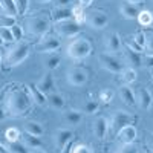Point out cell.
I'll return each instance as SVG.
<instances>
[{
  "label": "cell",
  "mask_w": 153,
  "mask_h": 153,
  "mask_svg": "<svg viewBox=\"0 0 153 153\" xmlns=\"http://www.w3.org/2000/svg\"><path fill=\"white\" fill-rule=\"evenodd\" d=\"M31 104H32V98L25 89L11 91L6 98V109L12 117H22L26 112H29Z\"/></svg>",
  "instance_id": "obj_1"
},
{
  "label": "cell",
  "mask_w": 153,
  "mask_h": 153,
  "mask_svg": "<svg viewBox=\"0 0 153 153\" xmlns=\"http://www.w3.org/2000/svg\"><path fill=\"white\" fill-rule=\"evenodd\" d=\"M91 52H92V45L84 37H74L66 48L68 57L72 60H76V61H81V60L87 58L91 55Z\"/></svg>",
  "instance_id": "obj_2"
},
{
  "label": "cell",
  "mask_w": 153,
  "mask_h": 153,
  "mask_svg": "<svg viewBox=\"0 0 153 153\" xmlns=\"http://www.w3.org/2000/svg\"><path fill=\"white\" fill-rule=\"evenodd\" d=\"M29 57V45L25 42H16L12 48L6 52V65L9 68H16Z\"/></svg>",
  "instance_id": "obj_3"
},
{
  "label": "cell",
  "mask_w": 153,
  "mask_h": 153,
  "mask_svg": "<svg viewBox=\"0 0 153 153\" xmlns=\"http://www.w3.org/2000/svg\"><path fill=\"white\" fill-rule=\"evenodd\" d=\"M25 26H26V31L31 35H34V37H43V35L48 34V31L51 28V22H49V19H46L43 16H32V17L26 19Z\"/></svg>",
  "instance_id": "obj_4"
},
{
  "label": "cell",
  "mask_w": 153,
  "mask_h": 153,
  "mask_svg": "<svg viewBox=\"0 0 153 153\" xmlns=\"http://www.w3.org/2000/svg\"><path fill=\"white\" fill-rule=\"evenodd\" d=\"M55 32L60 37L74 38L81 32V26H80V23H76L75 20L69 19V20H63V22L55 23Z\"/></svg>",
  "instance_id": "obj_5"
},
{
  "label": "cell",
  "mask_w": 153,
  "mask_h": 153,
  "mask_svg": "<svg viewBox=\"0 0 153 153\" xmlns=\"http://www.w3.org/2000/svg\"><path fill=\"white\" fill-rule=\"evenodd\" d=\"M98 60H100L101 68H103L104 71H107V72H110V74H121L123 69H124L123 61L115 57V54L103 52V54H100Z\"/></svg>",
  "instance_id": "obj_6"
},
{
  "label": "cell",
  "mask_w": 153,
  "mask_h": 153,
  "mask_svg": "<svg viewBox=\"0 0 153 153\" xmlns=\"http://www.w3.org/2000/svg\"><path fill=\"white\" fill-rule=\"evenodd\" d=\"M84 22L92 29H103L109 25V17L103 11H92V12H87L86 14Z\"/></svg>",
  "instance_id": "obj_7"
},
{
  "label": "cell",
  "mask_w": 153,
  "mask_h": 153,
  "mask_svg": "<svg viewBox=\"0 0 153 153\" xmlns=\"http://www.w3.org/2000/svg\"><path fill=\"white\" fill-rule=\"evenodd\" d=\"M87 78H89V74L83 68H71L66 72V80L71 86H76V87L84 86L87 83Z\"/></svg>",
  "instance_id": "obj_8"
},
{
  "label": "cell",
  "mask_w": 153,
  "mask_h": 153,
  "mask_svg": "<svg viewBox=\"0 0 153 153\" xmlns=\"http://www.w3.org/2000/svg\"><path fill=\"white\" fill-rule=\"evenodd\" d=\"M130 121H132V117H130L129 113H126V112H117V113H113L112 118L109 120V132L117 135L124 126L130 124Z\"/></svg>",
  "instance_id": "obj_9"
},
{
  "label": "cell",
  "mask_w": 153,
  "mask_h": 153,
  "mask_svg": "<svg viewBox=\"0 0 153 153\" xmlns=\"http://www.w3.org/2000/svg\"><path fill=\"white\" fill-rule=\"evenodd\" d=\"M61 46V42L58 40L57 37L52 35H43V38L37 45V51L42 54H49V52H55L58 51Z\"/></svg>",
  "instance_id": "obj_10"
},
{
  "label": "cell",
  "mask_w": 153,
  "mask_h": 153,
  "mask_svg": "<svg viewBox=\"0 0 153 153\" xmlns=\"http://www.w3.org/2000/svg\"><path fill=\"white\" fill-rule=\"evenodd\" d=\"M136 136H138V130L132 124L124 126L123 129L117 133V138H118V141L121 144H133L136 141Z\"/></svg>",
  "instance_id": "obj_11"
},
{
  "label": "cell",
  "mask_w": 153,
  "mask_h": 153,
  "mask_svg": "<svg viewBox=\"0 0 153 153\" xmlns=\"http://www.w3.org/2000/svg\"><path fill=\"white\" fill-rule=\"evenodd\" d=\"M74 138V132L71 129H58L54 135V143L58 150H65L68 144L71 143V139Z\"/></svg>",
  "instance_id": "obj_12"
},
{
  "label": "cell",
  "mask_w": 153,
  "mask_h": 153,
  "mask_svg": "<svg viewBox=\"0 0 153 153\" xmlns=\"http://www.w3.org/2000/svg\"><path fill=\"white\" fill-rule=\"evenodd\" d=\"M104 48H106V52L109 54H117L121 51L123 48V42H121V37L117 32H110L104 37Z\"/></svg>",
  "instance_id": "obj_13"
},
{
  "label": "cell",
  "mask_w": 153,
  "mask_h": 153,
  "mask_svg": "<svg viewBox=\"0 0 153 153\" xmlns=\"http://www.w3.org/2000/svg\"><path fill=\"white\" fill-rule=\"evenodd\" d=\"M109 133V120L106 117H98L94 121V135L98 139H104Z\"/></svg>",
  "instance_id": "obj_14"
},
{
  "label": "cell",
  "mask_w": 153,
  "mask_h": 153,
  "mask_svg": "<svg viewBox=\"0 0 153 153\" xmlns=\"http://www.w3.org/2000/svg\"><path fill=\"white\" fill-rule=\"evenodd\" d=\"M123 55H124V61L129 65L130 68L133 66H139L141 65V57H139V52H136V51H133L130 46L127 45H123Z\"/></svg>",
  "instance_id": "obj_15"
},
{
  "label": "cell",
  "mask_w": 153,
  "mask_h": 153,
  "mask_svg": "<svg viewBox=\"0 0 153 153\" xmlns=\"http://www.w3.org/2000/svg\"><path fill=\"white\" fill-rule=\"evenodd\" d=\"M37 87L40 89V91L43 92V94H46V95H49V94H52L54 91H55V81H54V76H52V74H51L49 71L42 76V80L38 81V84H37Z\"/></svg>",
  "instance_id": "obj_16"
},
{
  "label": "cell",
  "mask_w": 153,
  "mask_h": 153,
  "mask_svg": "<svg viewBox=\"0 0 153 153\" xmlns=\"http://www.w3.org/2000/svg\"><path fill=\"white\" fill-rule=\"evenodd\" d=\"M135 98H136V106H139L144 110L150 109L152 104H153V97L147 89H139L138 94L135 95Z\"/></svg>",
  "instance_id": "obj_17"
},
{
  "label": "cell",
  "mask_w": 153,
  "mask_h": 153,
  "mask_svg": "<svg viewBox=\"0 0 153 153\" xmlns=\"http://www.w3.org/2000/svg\"><path fill=\"white\" fill-rule=\"evenodd\" d=\"M118 94H120L121 101H123L126 106H129V107H135V106H136L135 94H133V91H132V89L127 86V84H124V86H121V87L118 89Z\"/></svg>",
  "instance_id": "obj_18"
},
{
  "label": "cell",
  "mask_w": 153,
  "mask_h": 153,
  "mask_svg": "<svg viewBox=\"0 0 153 153\" xmlns=\"http://www.w3.org/2000/svg\"><path fill=\"white\" fill-rule=\"evenodd\" d=\"M51 19L55 23L63 22V20H69V19H72V9H69L68 6H57L52 11V14H51Z\"/></svg>",
  "instance_id": "obj_19"
},
{
  "label": "cell",
  "mask_w": 153,
  "mask_h": 153,
  "mask_svg": "<svg viewBox=\"0 0 153 153\" xmlns=\"http://www.w3.org/2000/svg\"><path fill=\"white\" fill-rule=\"evenodd\" d=\"M60 63H61V55L57 54V52H49L43 58V65H45L46 71H49V72L57 69L60 66Z\"/></svg>",
  "instance_id": "obj_20"
},
{
  "label": "cell",
  "mask_w": 153,
  "mask_h": 153,
  "mask_svg": "<svg viewBox=\"0 0 153 153\" xmlns=\"http://www.w3.org/2000/svg\"><path fill=\"white\" fill-rule=\"evenodd\" d=\"M120 14H121L126 20H135V19L138 17V14H139V11H138V8H136L135 5L126 2V3H123V5L120 6Z\"/></svg>",
  "instance_id": "obj_21"
},
{
  "label": "cell",
  "mask_w": 153,
  "mask_h": 153,
  "mask_svg": "<svg viewBox=\"0 0 153 153\" xmlns=\"http://www.w3.org/2000/svg\"><path fill=\"white\" fill-rule=\"evenodd\" d=\"M20 138H22V143L26 146L29 150L42 147V136H35V135H31L28 132H23V135Z\"/></svg>",
  "instance_id": "obj_22"
},
{
  "label": "cell",
  "mask_w": 153,
  "mask_h": 153,
  "mask_svg": "<svg viewBox=\"0 0 153 153\" xmlns=\"http://www.w3.org/2000/svg\"><path fill=\"white\" fill-rule=\"evenodd\" d=\"M63 120H65V123L69 124V126H76L83 120V112L81 110H74V109L66 110L63 113Z\"/></svg>",
  "instance_id": "obj_23"
},
{
  "label": "cell",
  "mask_w": 153,
  "mask_h": 153,
  "mask_svg": "<svg viewBox=\"0 0 153 153\" xmlns=\"http://www.w3.org/2000/svg\"><path fill=\"white\" fill-rule=\"evenodd\" d=\"M28 91H29V95H31V98H32V101L35 104H38V106H43V104H46V94H43L40 89L37 87V84H29L28 86Z\"/></svg>",
  "instance_id": "obj_24"
},
{
  "label": "cell",
  "mask_w": 153,
  "mask_h": 153,
  "mask_svg": "<svg viewBox=\"0 0 153 153\" xmlns=\"http://www.w3.org/2000/svg\"><path fill=\"white\" fill-rule=\"evenodd\" d=\"M46 103L52 107V109H55V110L65 109V98H63L60 94H57V92L49 94V95L46 97Z\"/></svg>",
  "instance_id": "obj_25"
},
{
  "label": "cell",
  "mask_w": 153,
  "mask_h": 153,
  "mask_svg": "<svg viewBox=\"0 0 153 153\" xmlns=\"http://www.w3.org/2000/svg\"><path fill=\"white\" fill-rule=\"evenodd\" d=\"M25 132H28L31 135H35V136H43L45 129L38 121H26L25 123Z\"/></svg>",
  "instance_id": "obj_26"
},
{
  "label": "cell",
  "mask_w": 153,
  "mask_h": 153,
  "mask_svg": "<svg viewBox=\"0 0 153 153\" xmlns=\"http://www.w3.org/2000/svg\"><path fill=\"white\" fill-rule=\"evenodd\" d=\"M2 3V8H3V12L11 17H17L19 16V11H17V6L14 3V0H0Z\"/></svg>",
  "instance_id": "obj_27"
},
{
  "label": "cell",
  "mask_w": 153,
  "mask_h": 153,
  "mask_svg": "<svg viewBox=\"0 0 153 153\" xmlns=\"http://www.w3.org/2000/svg\"><path fill=\"white\" fill-rule=\"evenodd\" d=\"M8 153H29V149L25 146L22 141H14V143H8L6 144Z\"/></svg>",
  "instance_id": "obj_28"
},
{
  "label": "cell",
  "mask_w": 153,
  "mask_h": 153,
  "mask_svg": "<svg viewBox=\"0 0 153 153\" xmlns=\"http://www.w3.org/2000/svg\"><path fill=\"white\" fill-rule=\"evenodd\" d=\"M121 75H123V81L126 83V84H130V83H135L136 81V76H138V72L135 71V68H124L123 69V72H121Z\"/></svg>",
  "instance_id": "obj_29"
},
{
  "label": "cell",
  "mask_w": 153,
  "mask_h": 153,
  "mask_svg": "<svg viewBox=\"0 0 153 153\" xmlns=\"http://www.w3.org/2000/svg\"><path fill=\"white\" fill-rule=\"evenodd\" d=\"M136 20L139 22L141 26H150V25L153 23V14L150 11H139Z\"/></svg>",
  "instance_id": "obj_30"
},
{
  "label": "cell",
  "mask_w": 153,
  "mask_h": 153,
  "mask_svg": "<svg viewBox=\"0 0 153 153\" xmlns=\"http://www.w3.org/2000/svg\"><path fill=\"white\" fill-rule=\"evenodd\" d=\"M84 17H86V11H84L83 6L78 5V6L72 8V20H75L76 23L81 25V22H84Z\"/></svg>",
  "instance_id": "obj_31"
},
{
  "label": "cell",
  "mask_w": 153,
  "mask_h": 153,
  "mask_svg": "<svg viewBox=\"0 0 153 153\" xmlns=\"http://www.w3.org/2000/svg\"><path fill=\"white\" fill-rule=\"evenodd\" d=\"M98 107H100V103L98 101H94V100H89V101H86V103L83 104V113H86V115H92V113H95L97 110H98Z\"/></svg>",
  "instance_id": "obj_32"
},
{
  "label": "cell",
  "mask_w": 153,
  "mask_h": 153,
  "mask_svg": "<svg viewBox=\"0 0 153 153\" xmlns=\"http://www.w3.org/2000/svg\"><path fill=\"white\" fill-rule=\"evenodd\" d=\"M22 136V133L19 132V129H16V127H9V129H6L5 132V138L8 143H14V141H19Z\"/></svg>",
  "instance_id": "obj_33"
},
{
  "label": "cell",
  "mask_w": 153,
  "mask_h": 153,
  "mask_svg": "<svg viewBox=\"0 0 153 153\" xmlns=\"http://www.w3.org/2000/svg\"><path fill=\"white\" fill-rule=\"evenodd\" d=\"M0 37L5 43H16L14 37H12V32L9 29V26H0Z\"/></svg>",
  "instance_id": "obj_34"
},
{
  "label": "cell",
  "mask_w": 153,
  "mask_h": 153,
  "mask_svg": "<svg viewBox=\"0 0 153 153\" xmlns=\"http://www.w3.org/2000/svg\"><path fill=\"white\" fill-rule=\"evenodd\" d=\"M144 52L147 54V57H153V32H149V34H146Z\"/></svg>",
  "instance_id": "obj_35"
},
{
  "label": "cell",
  "mask_w": 153,
  "mask_h": 153,
  "mask_svg": "<svg viewBox=\"0 0 153 153\" xmlns=\"http://www.w3.org/2000/svg\"><path fill=\"white\" fill-rule=\"evenodd\" d=\"M98 98H100V101H101V103L109 104L110 101H112V98H113V92L110 91V89H103V91L100 92Z\"/></svg>",
  "instance_id": "obj_36"
},
{
  "label": "cell",
  "mask_w": 153,
  "mask_h": 153,
  "mask_svg": "<svg viewBox=\"0 0 153 153\" xmlns=\"http://www.w3.org/2000/svg\"><path fill=\"white\" fill-rule=\"evenodd\" d=\"M9 29H11V32H12L14 40H16V42H22V38H23V28L19 26V25H11Z\"/></svg>",
  "instance_id": "obj_37"
},
{
  "label": "cell",
  "mask_w": 153,
  "mask_h": 153,
  "mask_svg": "<svg viewBox=\"0 0 153 153\" xmlns=\"http://www.w3.org/2000/svg\"><path fill=\"white\" fill-rule=\"evenodd\" d=\"M115 153H138V149L135 147V144H121Z\"/></svg>",
  "instance_id": "obj_38"
},
{
  "label": "cell",
  "mask_w": 153,
  "mask_h": 153,
  "mask_svg": "<svg viewBox=\"0 0 153 153\" xmlns=\"http://www.w3.org/2000/svg\"><path fill=\"white\" fill-rule=\"evenodd\" d=\"M14 3L17 6V11H19V16H23L28 9V5H29V0H14Z\"/></svg>",
  "instance_id": "obj_39"
},
{
  "label": "cell",
  "mask_w": 153,
  "mask_h": 153,
  "mask_svg": "<svg viewBox=\"0 0 153 153\" xmlns=\"http://www.w3.org/2000/svg\"><path fill=\"white\" fill-rule=\"evenodd\" d=\"M133 42L143 49V52H144V43H146V32H136L135 35H133Z\"/></svg>",
  "instance_id": "obj_40"
},
{
  "label": "cell",
  "mask_w": 153,
  "mask_h": 153,
  "mask_svg": "<svg viewBox=\"0 0 153 153\" xmlns=\"http://www.w3.org/2000/svg\"><path fill=\"white\" fill-rule=\"evenodd\" d=\"M71 153H92V150H91V147L86 146V144H76V146L72 147Z\"/></svg>",
  "instance_id": "obj_41"
},
{
  "label": "cell",
  "mask_w": 153,
  "mask_h": 153,
  "mask_svg": "<svg viewBox=\"0 0 153 153\" xmlns=\"http://www.w3.org/2000/svg\"><path fill=\"white\" fill-rule=\"evenodd\" d=\"M78 2H80V6L87 8V6H91V5L94 3V0H78Z\"/></svg>",
  "instance_id": "obj_42"
},
{
  "label": "cell",
  "mask_w": 153,
  "mask_h": 153,
  "mask_svg": "<svg viewBox=\"0 0 153 153\" xmlns=\"http://www.w3.org/2000/svg\"><path fill=\"white\" fill-rule=\"evenodd\" d=\"M54 2L58 5V6H68L71 3V0H54Z\"/></svg>",
  "instance_id": "obj_43"
},
{
  "label": "cell",
  "mask_w": 153,
  "mask_h": 153,
  "mask_svg": "<svg viewBox=\"0 0 153 153\" xmlns=\"http://www.w3.org/2000/svg\"><path fill=\"white\" fill-rule=\"evenodd\" d=\"M5 120H6V110L0 107V121H5Z\"/></svg>",
  "instance_id": "obj_44"
},
{
  "label": "cell",
  "mask_w": 153,
  "mask_h": 153,
  "mask_svg": "<svg viewBox=\"0 0 153 153\" xmlns=\"http://www.w3.org/2000/svg\"><path fill=\"white\" fill-rule=\"evenodd\" d=\"M147 141H149V146L153 149V133H149V136H147Z\"/></svg>",
  "instance_id": "obj_45"
},
{
  "label": "cell",
  "mask_w": 153,
  "mask_h": 153,
  "mask_svg": "<svg viewBox=\"0 0 153 153\" xmlns=\"http://www.w3.org/2000/svg\"><path fill=\"white\" fill-rule=\"evenodd\" d=\"M29 153H46L42 147H38V149H32V150H29Z\"/></svg>",
  "instance_id": "obj_46"
},
{
  "label": "cell",
  "mask_w": 153,
  "mask_h": 153,
  "mask_svg": "<svg viewBox=\"0 0 153 153\" xmlns=\"http://www.w3.org/2000/svg\"><path fill=\"white\" fill-rule=\"evenodd\" d=\"M127 2H129V3H132V5H141L143 2H144V0H127Z\"/></svg>",
  "instance_id": "obj_47"
},
{
  "label": "cell",
  "mask_w": 153,
  "mask_h": 153,
  "mask_svg": "<svg viewBox=\"0 0 153 153\" xmlns=\"http://www.w3.org/2000/svg\"><path fill=\"white\" fill-rule=\"evenodd\" d=\"M0 153H8V149H6V146H3L2 143H0Z\"/></svg>",
  "instance_id": "obj_48"
},
{
  "label": "cell",
  "mask_w": 153,
  "mask_h": 153,
  "mask_svg": "<svg viewBox=\"0 0 153 153\" xmlns=\"http://www.w3.org/2000/svg\"><path fill=\"white\" fill-rule=\"evenodd\" d=\"M40 3H48V2H52V0H38Z\"/></svg>",
  "instance_id": "obj_49"
},
{
  "label": "cell",
  "mask_w": 153,
  "mask_h": 153,
  "mask_svg": "<svg viewBox=\"0 0 153 153\" xmlns=\"http://www.w3.org/2000/svg\"><path fill=\"white\" fill-rule=\"evenodd\" d=\"M2 14H5V12H3V8H2V3H0V16H2Z\"/></svg>",
  "instance_id": "obj_50"
},
{
  "label": "cell",
  "mask_w": 153,
  "mask_h": 153,
  "mask_svg": "<svg viewBox=\"0 0 153 153\" xmlns=\"http://www.w3.org/2000/svg\"><path fill=\"white\" fill-rule=\"evenodd\" d=\"M3 45H5V42H3V40H2V37H0V48H2V46H3Z\"/></svg>",
  "instance_id": "obj_51"
},
{
  "label": "cell",
  "mask_w": 153,
  "mask_h": 153,
  "mask_svg": "<svg viewBox=\"0 0 153 153\" xmlns=\"http://www.w3.org/2000/svg\"><path fill=\"white\" fill-rule=\"evenodd\" d=\"M0 61H2V54H0Z\"/></svg>",
  "instance_id": "obj_52"
},
{
  "label": "cell",
  "mask_w": 153,
  "mask_h": 153,
  "mask_svg": "<svg viewBox=\"0 0 153 153\" xmlns=\"http://www.w3.org/2000/svg\"><path fill=\"white\" fill-rule=\"evenodd\" d=\"M152 3H153V0H152Z\"/></svg>",
  "instance_id": "obj_53"
}]
</instances>
